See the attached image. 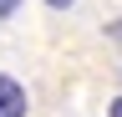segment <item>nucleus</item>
I'll use <instances>...</instances> for the list:
<instances>
[{
    "label": "nucleus",
    "instance_id": "nucleus-1",
    "mask_svg": "<svg viewBox=\"0 0 122 117\" xmlns=\"http://www.w3.org/2000/svg\"><path fill=\"white\" fill-rule=\"evenodd\" d=\"M25 112H30V97H25L20 76L0 71V117H25Z\"/></svg>",
    "mask_w": 122,
    "mask_h": 117
},
{
    "label": "nucleus",
    "instance_id": "nucleus-2",
    "mask_svg": "<svg viewBox=\"0 0 122 117\" xmlns=\"http://www.w3.org/2000/svg\"><path fill=\"white\" fill-rule=\"evenodd\" d=\"M20 5H25V0H0V20H10V15H15Z\"/></svg>",
    "mask_w": 122,
    "mask_h": 117
},
{
    "label": "nucleus",
    "instance_id": "nucleus-3",
    "mask_svg": "<svg viewBox=\"0 0 122 117\" xmlns=\"http://www.w3.org/2000/svg\"><path fill=\"white\" fill-rule=\"evenodd\" d=\"M41 5H51V10H71L76 0H41Z\"/></svg>",
    "mask_w": 122,
    "mask_h": 117
},
{
    "label": "nucleus",
    "instance_id": "nucleus-4",
    "mask_svg": "<svg viewBox=\"0 0 122 117\" xmlns=\"http://www.w3.org/2000/svg\"><path fill=\"white\" fill-rule=\"evenodd\" d=\"M107 117H122V97H112V102H107Z\"/></svg>",
    "mask_w": 122,
    "mask_h": 117
},
{
    "label": "nucleus",
    "instance_id": "nucleus-5",
    "mask_svg": "<svg viewBox=\"0 0 122 117\" xmlns=\"http://www.w3.org/2000/svg\"><path fill=\"white\" fill-rule=\"evenodd\" d=\"M107 36H112V41H122V20H117V25H112V31H107Z\"/></svg>",
    "mask_w": 122,
    "mask_h": 117
}]
</instances>
